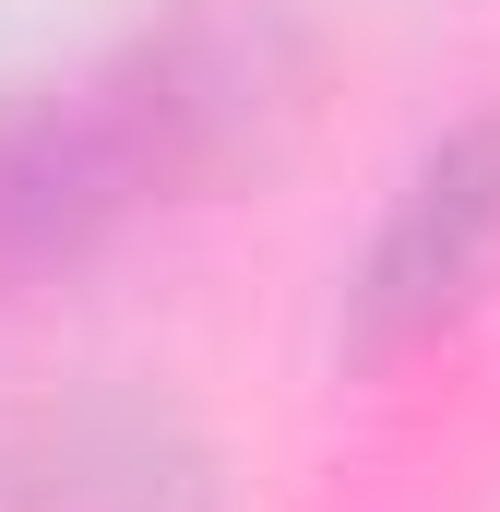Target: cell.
Masks as SVG:
<instances>
[{
	"instance_id": "6da1fadb",
	"label": "cell",
	"mask_w": 500,
	"mask_h": 512,
	"mask_svg": "<svg viewBox=\"0 0 500 512\" xmlns=\"http://www.w3.org/2000/svg\"><path fill=\"white\" fill-rule=\"evenodd\" d=\"M322 84L310 0H155L72 72L0 84V310L72 286L131 227L286 155Z\"/></svg>"
},
{
	"instance_id": "7a4b0ae2",
	"label": "cell",
	"mask_w": 500,
	"mask_h": 512,
	"mask_svg": "<svg viewBox=\"0 0 500 512\" xmlns=\"http://www.w3.org/2000/svg\"><path fill=\"white\" fill-rule=\"evenodd\" d=\"M489 274H500V84L393 167L381 215L358 227V251L334 274V358L393 370V358L441 346L489 298Z\"/></svg>"
},
{
	"instance_id": "3957f363",
	"label": "cell",
	"mask_w": 500,
	"mask_h": 512,
	"mask_svg": "<svg viewBox=\"0 0 500 512\" xmlns=\"http://www.w3.org/2000/svg\"><path fill=\"white\" fill-rule=\"evenodd\" d=\"M0 512H227V453L167 382L96 370L0 417Z\"/></svg>"
}]
</instances>
